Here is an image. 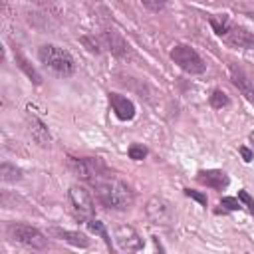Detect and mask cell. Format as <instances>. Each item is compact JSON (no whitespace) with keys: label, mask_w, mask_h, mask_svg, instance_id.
Wrapping results in <instances>:
<instances>
[{"label":"cell","mask_w":254,"mask_h":254,"mask_svg":"<svg viewBox=\"0 0 254 254\" xmlns=\"http://www.w3.org/2000/svg\"><path fill=\"white\" fill-rule=\"evenodd\" d=\"M101 42H103V46H105L115 58H121V60L129 58V44L123 40V36H121L117 30H105V32L101 34Z\"/></svg>","instance_id":"obj_9"},{"label":"cell","mask_w":254,"mask_h":254,"mask_svg":"<svg viewBox=\"0 0 254 254\" xmlns=\"http://www.w3.org/2000/svg\"><path fill=\"white\" fill-rule=\"evenodd\" d=\"M145 157H147V149H145L143 145L133 143V145L129 147V159H133V161H141V159H145Z\"/></svg>","instance_id":"obj_22"},{"label":"cell","mask_w":254,"mask_h":254,"mask_svg":"<svg viewBox=\"0 0 254 254\" xmlns=\"http://www.w3.org/2000/svg\"><path fill=\"white\" fill-rule=\"evenodd\" d=\"M240 155H242V157H244V161H246V163H248V161H252V159H254V153H252V151H250V149H248V147H240Z\"/></svg>","instance_id":"obj_27"},{"label":"cell","mask_w":254,"mask_h":254,"mask_svg":"<svg viewBox=\"0 0 254 254\" xmlns=\"http://www.w3.org/2000/svg\"><path fill=\"white\" fill-rule=\"evenodd\" d=\"M208 103H210V107H214V109H222V107H226V105L230 103V99H228V95H226L222 89H214V91L210 93V97H208Z\"/></svg>","instance_id":"obj_20"},{"label":"cell","mask_w":254,"mask_h":254,"mask_svg":"<svg viewBox=\"0 0 254 254\" xmlns=\"http://www.w3.org/2000/svg\"><path fill=\"white\" fill-rule=\"evenodd\" d=\"M224 42L234 46V48L248 50V48H254V34L248 32L246 28H242V26H230V30L224 36Z\"/></svg>","instance_id":"obj_11"},{"label":"cell","mask_w":254,"mask_h":254,"mask_svg":"<svg viewBox=\"0 0 254 254\" xmlns=\"http://www.w3.org/2000/svg\"><path fill=\"white\" fill-rule=\"evenodd\" d=\"M81 44L91 52V54H101V50L105 48L101 38H95V36H83L81 38Z\"/></svg>","instance_id":"obj_21"},{"label":"cell","mask_w":254,"mask_h":254,"mask_svg":"<svg viewBox=\"0 0 254 254\" xmlns=\"http://www.w3.org/2000/svg\"><path fill=\"white\" fill-rule=\"evenodd\" d=\"M208 22H210L212 30H214L218 36H222V38L226 36V32H228V30H230V26H232L224 14H218V16H210V20H208Z\"/></svg>","instance_id":"obj_19"},{"label":"cell","mask_w":254,"mask_h":254,"mask_svg":"<svg viewBox=\"0 0 254 254\" xmlns=\"http://www.w3.org/2000/svg\"><path fill=\"white\" fill-rule=\"evenodd\" d=\"M16 64H18V67H20V69H22V71H24V73H26V75L36 83V85H40V83H42V75L36 71V67H34V65H32L24 56L16 54Z\"/></svg>","instance_id":"obj_17"},{"label":"cell","mask_w":254,"mask_h":254,"mask_svg":"<svg viewBox=\"0 0 254 254\" xmlns=\"http://www.w3.org/2000/svg\"><path fill=\"white\" fill-rule=\"evenodd\" d=\"M143 6L149 8V10H161L165 6V2H149V0H143Z\"/></svg>","instance_id":"obj_26"},{"label":"cell","mask_w":254,"mask_h":254,"mask_svg":"<svg viewBox=\"0 0 254 254\" xmlns=\"http://www.w3.org/2000/svg\"><path fill=\"white\" fill-rule=\"evenodd\" d=\"M87 228H89L93 234L101 236V238H103V242L107 244L109 252H111V254H115V250H113V244H111V238H109V234H107V228H105V224H103L101 220H97V218H91V220H87Z\"/></svg>","instance_id":"obj_16"},{"label":"cell","mask_w":254,"mask_h":254,"mask_svg":"<svg viewBox=\"0 0 254 254\" xmlns=\"http://www.w3.org/2000/svg\"><path fill=\"white\" fill-rule=\"evenodd\" d=\"M28 133H30V137L34 139V143H38L40 147L46 149V147L52 145V135H50L46 123H44L42 119H38L36 115H32V117L28 119Z\"/></svg>","instance_id":"obj_13"},{"label":"cell","mask_w":254,"mask_h":254,"mask_svg":"<svg viewBox=\"0 0 254 254\" xmlns=\"http://www.w3.org/2000/svg\"><path fill=\"white\" fill-rule=\"evenodd\" d=\"M67 196H69V204H71V208H73V214H75V218H79V220H91L93 218V212H95V204H93V198H91V194L83 189V187H79V185H73V187H69V192H67Z\"/></svg>","instance_id":"obj_6"},{"label":"cell","mask_w":254,"mask_h":254,"mask_svg":"<svg viewBox=\"0 0 254 254\" xmlns=\"http://www.w3.org/2000/svg\"><path fill=\"white\" fill-rule=\"evenodd\" d=\"M230 81L234 83V87H236L248 101H254V85H252V81L248 79V75H246L240 67H236V65L230 67Z\"/></svg>","instance_id":"obj_14"},{"label":"cell","mask_w":254,"mask_h":254,"mask_svg":"<svg viewBox=\"0 0 254 254\" xmlns=\"http://www.w3.org/2000/svg\"><path fill=\"white\" fill-rule=\"evenodd\" d=\"M0 179L4 183H16L22 179V171L16 167V165H10V163H2L0 165Z\"/></svg>","instance_id":"obj_18"},{"label":"cell","mask_w":254,"mask_h":254,"mask_svg":"<svg viewBox=\"0 0 254 254\" xmlns=\"http://www.w3.org/2000/svg\"><path fill=\"white\" fill-rule=\"evenodd\" d=\"M109 103H111V109L115 111V115L121 121H131L135 117V105H133V101L129 97L111 91L109 93Z\"/></svg>","instance_id":"obj_10"},{"label":"cell","mask_w":254,"mask_h":254,"mask_svg":"<svg viewBox=\"0 0 254 254\" xmlns=\"http://www.w3.org/2000/svg\"><path fill=\"white\" fill-rule=\"evenodd\" d=\"M250 141H252V145H254V131L250 133Z\"/></svg>","instance_id":"obj_29"},{"label":"cell","mask_w":254,"mask_h":254,"mask_svg":"<svg viewBox=\"0 0 254 254\" xmlns=\"http://www.w3.org/2000/svg\"><path fill=\"white\" fill-rule=\"evenodd\" d=\"M171 60L187 73H202L206 69L202 58L196 54V50H192L187 44H177L171 50Z\"/></svg>","instance_id":"obj_5"},{"label":"cell","mask_w":254,"mask_h":254,"mask_svg":"<svg viewBox=\"0 0 254 254\" xmlns=\"http://www.w3.org/2000/svg\"><path fill=\"white\" fill-rule=\"evenodd\" d=\"M67 167L71 169V173L83 181H89L91 185L95 181H101L107 177V167L101 159L97 157H83V159H77V157H69L67 161Z\"/></svg>","instance_id":"obj_4"},{"label":"cell","mask_w":254,"mask_h":254,"mask_svg":"<svg viewBox=\"0 0 254 254\" xmlns=\"http://www.w3.org/2000/svg\"><path fill=\"white\" fill-rule=\"evenodd\" d=\"M220 206H226L228 210H238V208H240V202H238V198H232V196H222Z\"/></svg>","instance_id":"obj_25"},{"label":"cell","mask_w":254,"mask_h":254,"mask_svg":"<svg viewBox=\"0 0 254 254\" xmlns=\"http://www.w3.org/2000/svg\"><path fill=\"white\" fill-rule=\"evenodd\" d=\"M95 187V194L99 198V202L107 208H113V210H127L131 208L135 196H133V190L119 179H111V177H105L101 181H95L93 183Z\"/></svg>","instance_id":"obj_1"},{"label":"cell","mask_w":254,"mask_h":254,"mask_svg":"<svg viewBox=\"0 0 254 254\" xmlns=\"http://www.w3.org/2000/svg\"><path fill=\"white\" fill-rule=\"evenodd\" d=\"M113 236H115L117 246L125 252H139L143 248V238L131 224H119L115 228Z\"/></svg>","instance_id":"obj_8"},{"label":"cell","mask_w":254,"mask_h":254,"mask_svg":"<svg viewBox=\"0 0 254 254\" xmlns=\"http://www.w3.org/2000/svg\"><path fill=\"white\" fill-rule=\"evenodd\" d=\"M196 181L204 187H210V189H216V190H222L228 187V175L224 171H218V169H208V171H198L196 173Z\"/></svg>","instance_id":"obj_12"},{"label":"cell","mask_w":254,"mask_h":254,"mask_svg":"<svg viewBox=\"0 0 254 254\" xmlns=\"http://www.w3.org/2000/svg\"><path fill=\"white\" fill-rule=\"evenodd\" d=\"M238 200H242L244 206L254 214V198L248 194V190H238Z\"/></svg>","instance_id":"obj_23"},{"label":"cell","mask_w":254,"mask_h":254,"mask_svg":"<svg viewBox=\"0 0 254 254\" xmlns=\"http://www.w3.org/2000/svg\"><path fill=\"white\" fill-rule=\"evenodd\" d=\"M153 242H155V254H165V248H163V244H161L159 236H155V238H153Z\"/></svg>","instance_id":"obj_28"},{"label":"cell","mask_w":254,"mask_h":254,"mask_svg":"<svg viewBox=\"0 0 254 254\" xmlns=\"http://www.w3.org/2000/svg\"><path fill=\"white\" fill-rule=\"evenodd\" d=\"M50 232H52L56 238H60V240H64V242H67V244H71V246H77V248H87V246H89V238L83 236V234L77 232V230H65V228L54 226V228H50Z\"/></svg>","instance_id":"obj_15"},{"label":"cell","mask_w":254,"mask_h":254,"mask_svg":"<svg viewBox=\"0 0 254 254\" xmlns=\"http://www.w3.org/2000/svg\"><path fill=\"white\" fill-rule=\"evenodd\" d=\"M38 58L40 62L52 69L56 75H62V77H67L75 71V62L71 58V54L64 48H58L54 44H46L38 50Z\"/></svg>","instance_id":"obj_2"},{"label":"cell","mask_w":254,"mask_h":254,"mask_svg":"<svg viewBox=\"0 0 254 254\" xmlns=\"http://www.w3.org/2000/svg\"><path fill=\"white\" fill-rule=\"evenodd\" d=\"M185 194L190 196L192 200L200 202L202 206H206V194H202V192H198V190H192V189H185Z\"/></svg>","instance_id":"obj_24"},{"label":"cell","mask_w":254,"mask_h":254,"mask_svg":"<svg viewBox=\"0 0 254 254\" xmlns=\"http://www.w3.org/2000/svg\"><path fill=\"white\" fill-rule=\"evenodd\" d=\"M6 236L16 244L36 248V250H44L48 246V238L38 228L30 226V224H24V222H8Z\"/></svg>","instance_id":"obj_3"},{"label":"cell","mask_w":254,"mask_h":254,"mask_svg":"<svg viewBox=\"0 0 254 254\" xmlns=\"http://www.w3.org/2000/svg\"><path fill=\"white\" fill-rule=\"evenodd\" d=\"M145 212H147L149 220L159 226H169L175 220V208L163 196H151L145 204Z\"/></svg>","instance_id":"obj_7"}]
</instances>
